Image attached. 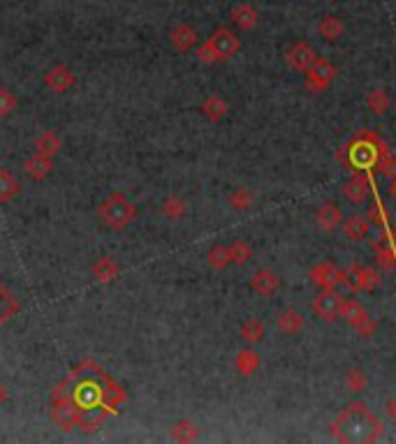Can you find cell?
I'll use <instances>...</instances> for the list:
<instances>
[{
    "mask_svg": "<svg viewBox=\"0 0 396 444\" xmlns=\"http://www.w3.org/2000/svg\"><path fill=\"white\" fill-rule=\"evenodd\" d=\"M378 167L382 169V174L385 176H396V162L389 155H385L382 160H378Z\"/></svg>",
    "mask_w": 396,
    "mask_h": 444,
    "instance_id": "f546056e",
    "label": "cell"
},
{
    "mask_svg": "<svg viewBox=\"0 0 396 444\" xmlns=\"http://www.w3.org/2000/svg\"><path fill=\"white\" fill-rule=\"evenodd\" d=\"M334 79H336V68L325 58H315L313 65L306 70V86L310 90H315V93L325 90Z\"/></svg>",
    "mask_w": 396,
    "mask_h": 444,
    "instance_id": "52a82bcc",
    "label": "cell"
},
{
    "mask_svg": "<svg viewBox=\"0 0 396 444\" xmlns=\"http://www.w3.org/2000/svg\"><path fill=\"white\" fill-rule=\"evenodd\" d=\"M343 33H345V26H343V21L336 19V16H325V19H320L318 23V35L327 42H336Z\"/></svg>",
    "mask_w": 396,
    "mask_h": 444,
    "instance_id": "2e32d148",
    "label": "cell"
},
{
    "mask_svg": "<svg viewBox=\"0 0 396 444\" xmlns=\"http://www.w3.org/2000/svg\"><path fill=\"white\" fill-rule=\"evenodd\" d=\"M236 366H239V370L243 375H251L258 370L260 366V361H258V354H253V352H241L239 354V361H236Z\"/></svg>",
    "mask_w": 396,
    "mask_h": 444,
    "instance_id": "d4e9b609",
    "label": "cell"
},
{
    "mask_svg": "<svg viewBox=\"0 0 396 444\" xmlns=\"http://www.w3.org/2000/svg\"><path fill=\"white\" fill-rule=\"evenodd\" d=\"M239 47H241V42L232 30L218 28L209 38V42L199 49V58L206 60V63H211V60H227L239 51Z\"/></svg>",
    "mask_w": 396,
    "mask_h": 444,
    "instance_id": "3957f363",
    "label": "cell"
},
{
    "mask_svg": "<svg viewBox=\"0 0 396 444\" xmlns=\"http://www.w3.org/2000/svg\"><path fill=\"white\" fill-rule=\"evenodd\" d=\"M209 261H211V266H216V269H225V266L232 261V254H230L227 248H223V246H216L213 250L209 252Z\"/></svg>",
    "mask_w": 396,
    "mask_h": 444,
    "instance_id": "cb8c5ba5",
    "label": "cell"
},
{
    "mask_svg": "<svg viewBox=\"0 0 396 444\" xmlns=\"http://www.w3.org/2000/svg\"><path fill=\"white\" fill-rule=\"evenodd\" d=\"M241 338L246 343H260L264 338V326H262L260 319H248L241 328Z\"/></svg>",
    "mask_w": 396,
    "mask_h": 444,
    "instance_id": "44dd1931",
    "label": "cell"
},
{
    "mask_svg": "<svg viewBox=\"0 0 396 444\" xmlns=\"http://www.w3.org/2000/svg\"><path fill=\"white\" fill-rule=\"evenodd\" d=\"M230 254H232V261H236V264H246V261L251 259L253 250L243 241H236L232 246V250H230Z\"/></svg>",
    "mask_w": 396,
    "mask_h": 444,
    "instance_id": "83f0119b",
    "label": "cell"
},
{
    "mask_svg": "<svg viewBox=\"0 0 396 444\" xmlns=\"http://www.w3.org/2000/svg\"><path fill=\"white\" fill-rule=\"evenodd\" d=\"M373 250H375V261L380 269H385V271L396 269V239L389 229H382V236L375 241Z\"/></svg>",
    "mask_w": 396,
    "mask_h": 444,
    "instance_id": "9c48e42d",
    "label": "cell"
},
{
    "mask_svg": "<svg viewBox=\"0 0 396 444\" xmlns=\"http://www.w3.org/2000/svg\"><path fill=\"white\" fill-rule=\"evenodd\" d=\"M230 204H232V209L243 211L253 204V194L248 190H243V187H239V190H234L232 194H230Z\"/></svg>",
    "mask_w": 396,
    "mask_h": 444,
    "instance_id": "484cf974",
    "label": "cell"
},
{
    "mask_svg": "<svg viewBox=\"0 0 396 444\" xmlns=\"http://www.w3.org/2000/svg\"><path fill=\"white\" fill-rule=\"evenodd\" d=\"M369 187H371V183H369L367 174H364V172H357V174L348 181V183L343 185V194L348 197V202H352V204H362L364 199L369 197Z\"/></svg>",
    "mask_w": 396,
    "mask_h": 444,
    "instance_id": "4fadbf2b",
    "label": "cell"
},
{
    "mask_svg": "<svg viewBox=\"0 0 396 444\" xmlns=\"http://www.w3.org/2000/svg\"><path fill=\"white\" fill-rule=\"evenodd\" d=\"M304 324V317L297 310H285L283 315L278 317V328L283 333H288V336H295V333H299V328Z\"/></svg>",
    "mask_w": 396,
    "mask_h": 444,
    "instance_id": "ac0fdd59",
    "label": "cell"
},
{
    "mask_svg": "<svg viewBox=\"0 0 396 444\" xmlns=\"http://www.w3.org/2000/svg\"><path fill=\"white\" fill-rule=\"evenodd\" d=\"M394 194H396V185H394Z\"/></svg>",
    "mask_w": 396,
    "mask_h": 444,
    "instance_id": "1f68e13d",
    "label": "cell"
},
{
    "mask_svg": "<svg viewBox=\"0 0 396 444\" xmlns=\"http://www.w3.org/2000/svg\"><path fill=\"white\" fill-rule=\"evenodd\" d=\"M315 222H318V227L322 229V232H334V229L343 222V213H341L336 204L327 202V204L320 206L318 213H315Z\"/></svg>",
    "mask_w": 396,
    "mask_h": 444,
    "instance_id": "7c38bea8",
    "label": "cell"
},
{
    "mask_svg": "<svg viewBox=\"0 0 396 444\" xmlns=\"http://www.w3.org/2000/svg\"><path fill=\"white\" fill-rule=\"evenodd\" d=\"M315 58H318V53H315V49L308 42H295L288 49V53H285V63L297 72H306Z\"/></svg>",
    "mask_w": 396,
    "mask_h": 444,
    "instance_id": "30bf717a",
    "label": "cell"
},
{
    "mask_svg": "<svg viewBox=\"0 0 396 444\" xmlns=\"http://www.w3.org/2000/svg\"><path fill=\"white\" fill-rule=\"evenodd\" d=\"M278 285H280V278L271 269H262L251 278V287H253V291H258L260 296L276 294Z\"/></svg>",
    "mask_w": 396,
    "mask_h": 444,
    "instance_id": "5bb4252c",
    "label": "cell"
},
{
    "mask_svg": "<svg viewBox=\"0 0 396 444\" xmlns=\"http://www.w3.org/2000/svg\"><path fill=\"white\" fill-rule=\"evenodd\" d=\"M345 299L336 289H320V294L313 299V313L318 315L322 322H336L341 317Z\"/></svg>",
    "mask_w": 396,
    "mask_h": 444,
    "instance_id": "5b68a950",
    "label": "cell"
},
{
    "mask_svg": "<svg viewBox=\"0 0 396 444\" xmlns=\"http://www.w3.org/2000/svg\"><path fill=\"white\" fill-rule=\"evenodd\" d=\"M371 220L375 222V227L387 229V216H385V211H382V206H375V209L371 211Z\"/></svg>",
    "mask_w": 396,
    "mask_h": 444,
    "instance_id": "f1b7e54d",
    "label": "cell"
},
{
    "mask_svg": "<svg viewBox=\"0 0 396 444\" xmlns=\"http://www.w3.org/2000/svg\"><path fill=\"white\" fill-rule=\"evenodd\" d=\"M369 229H371L369 218L350 216L348 220H343V234H345V239H350V241H362L364 236L369 234Z\"/></svg>",
    "mask_w": 396,
    "mask_h": 444,
    "instance_id": "9a60e30c",
    "label": "cell"
},
{
    "mask_svg": "<svg viewBox=\"0 0 396 444\" xmlns=\"http://www.w3.org/2000/svg\"><path fill=\"white\" fill-rule=\"evenodd\" d=\"M380 160V151H378V139L373 135H369L367 130H362L355 137V142L348 146V162L357 172L371 169L373 164Z\"/></svg>",
    "mask_w": 396,
    "mask_h": 444,
    "instance_id": "277c9868",
    "label": "cell"
},
{
    "mask_svg": "<svg viewBox=\"0 0 396 444\" xmlns=\"http://www.w3.org/2000/svg\"><path fill=\"white\" fill-rule=\"evenodd\" d=\"M387 415H389V419H392V421L396 423V393L392 396V400L387 403Z\"/></svg>",
    "mask_w": 396,
    "mask_h": 444,
    "instance_id": "4dcf8cb0",
    "label": "cell"
},
{
    "mask_svg": "<svg viewBox=\"0 0 396 444\" xmlns=\"http://www.w3.org/2000/svg\"><path fill=\"white\" fill-rule=\"evenodd\" d=\"M16 310H19L16 301L12 299V294L3 287V283H0V326H3L5 322H8L12 315L16 313Z\"/></svg>",
    "mask_w": 396,
    "mask_h": 444,
    "instance_id": "ffe728a7",
    "label": "cell"
},
{
    "mask_svg": "<svg viewBox=\"0 0 396 444\" xmlns=\"http://www.w3.org/2000/svg\"><path fill=\"white\" fill-rule=\"evenodd\" d=\"M329 430L338 442L362 444L375 442L385 433V426L364 403H350L341 410V415L332 421Z\"/></svg>",
    "mask_w": 396,
    "mask_h": 444,
    "instance_id": "7a4b0ae2",
    "label": "cell"
},
{
    "mask_svg": "<svg viewBox=\"0 0 396 444\" xmlns=\"http://www.w3.org/2000/svg\"><path fill=\"white\" fill-rule=\"evenodd\" d=\"M60 403L65 407L60 410L70 412L72 419L84 426L97 423L105 417L109 400L114 396V387L95 366L79 368L77 375H72L60 389Z\"/></svg>",
    "mask_w": 396,
    "mask_h": 444,
    "instance_id": "6da1fadb",
    "label": "cell"
},
{
    "mask_svg": "<svg viewBox=\"0 0 396 444\" xmlns=\"http://www.w3.org/2000/svg\"><path fill=\"white\" fill-rule=\"evenodd\" d=\"M232 21L243 30H251L255 28V23H258V12H255V8H251V5L241 3L232 10Z\"/></svg>",
    "mask_w": 396,
    "mask_h": 444,
    "instance_id": "e0dca14e",
    "label": "cell"
},
{
    "mask_svg": "<svg viewBox=\"0 0 396 444\" xmlns=\"http://www.w3.org/2000/svg\"><path fill=\"white\" fill-rule=\"evenodd\" d=\"M310 283L320 289H334L336 285H343V271L334 261H320L310 269Z\"/></svg>",
    "mask_w": 396,
    "mask_h": 444,
    "instance_id": "ba28073f",
    "label": "cell"
},
{
    "mask_svg": "<svg viewBox=\"0 0 396 444\" xmlns=\"http://www.w3.org/2000/svg\"><path fill=\"white\" fill-rule=\"evenodd\" d=\"M345 384H348L350 391H362L364 387H367V375H364V370H350L348 375H345Z\"/></svg>",
    "mask_w": 396,
    "mask_h": 444,
    "instance_id": "4316f807",
    "label": "cell"
},
{
    "mask_svg": "<svg viewBox=\"0 0 396 444\" xmlns=\"http://www.w3.org/2000/svg\"><path fill=\"white\" fill-rule=\"evenodd\" d=\"M341 315H343V319L348 322L352 328H355L359 336H364V338H371V336H373L375 322L369 317L367 308H364L362 303H357V301H345V303H343V310H341Z\"/></svg>",
    "mask_w": 396,
    "mask_h": 444,
    "instance_id": "8992f818",
    "label": "cell"
},
{
    "mask_svg": "<svg viewBox=\"0 0 396 444\" xmlns=\"http://www.w3.org/2000/svg\"><path fill=\"white\" fill-rule=\"evenodd\" d=\"M367 105L373 114H385L389 109V95L385 90H373V93H369L367 97Z\"/></svg>",
    "mask_w": 396,
    "mask_h": 444,
    "instance_id": "7402d4cb",
    "label": "cell"
},
{
    "mask_svg": "<svg viewBox=\"0 0 396 444\" xmlns=\"http://www.w3.org/2000/svg\"><path fill=\"white\" fill-rule=\"evenodd\" d=\"M102 218H105V222L114 224V227H123L127 218H132V204L123 202L121 197H114L112 202L102 206Z\"/></svg>",
    "mask_w": 396,
    "mask_h": 444,
    "instance_id": "8fae6325",
    "label": "cell"
},
{
    "mask_svg": "<svg viewBox=\"0 0 396 444\" xmlns=\"http://www.w3.org/2000/svg\"><path fill=\"white\" fill-rule=\"evenodd\" d=\"M172 42H174V47L179 49V51H188L195 42H197V33L190 28V26H179L174 30V35H172Z\"/></svg>",
    "mask_w": 396,
    "mask_h": 444,
    "instance_id": "d6986e66",
    "label": "cell"
},
{
    "mask_svg": "<svg viewBox=\"0 0 396 444\" xmlns=\"http://www.w3.org/2000/svg\"><path fill=\"white\" fill-rule=\"evenodd\" d=\"M225 112H227V107H225V102L221 100V97H209L206 100V105H204V114L209 118H213V120H218V118H223L225 116Z\"/></svg>",
    "mask_w": 396,
    "mask_h": 444,
    "instance_id": "603a6c76",
    "label": "cell"
}]
</instances>
